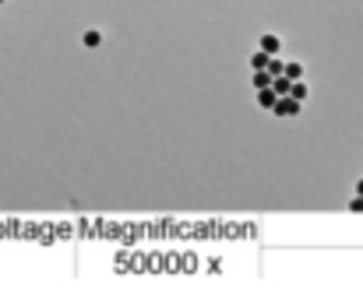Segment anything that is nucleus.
Instances as JSON below:
<instances>
[{
	"label": "nucleus",
	"instance_id": "nucleus-10",
	"mask_svg": "<svg viewBox=\"0 0 363 302\" xmlns=\"http://www.w3.org/2000/svg\"><path fill=\"white\" fill-rule=\"evenodd\" d=\"M350 211H353V214H363V197H360V194L350 201Z\"/></svg>",
	"mask_w": 363,
	"mask_h": 302
},
{
	"label": "nucleus",
	"instance_id": "nucleus-11",
	"mask_svg": "<svg viewBox=\"0 0 363 302\" xmlns=\"http://www.w3.org/2000/svg\"><path fill=\"white\" fill-rule=\"evenodd\" d=\"M357 194H360V197H363V180H360V183H357Z\"/></svg>",
	"mask_w": 363,
	"mask_h": 302
},
{
	"label": "nucleus",
	"instance_id": "nucleus-4",
	"mask_svg": "<svg viewBox=\"0 0 363 302\" xmlns=\"http://www.w3.org/2000/svg\"><path fill=\"white\" fill-rule=\"evenodd\" d=\"M282 78L300 81V78H303V64H300V60H286V64H282Z\"/></svg>",
	"mask_w": 363,
	"mask_h": 302
},
{
	"label": "nucleus",
	"instance_id": "nucleus-1",
	"mask_svg": "<svg viewBox=\"0 0 363 302\" xmlns=\"http://www.w3.org/2000/svg\"><path fill=\"white\" fill-rule=\"evenodd\" d=\"M300 105H303V102H296L293 95H279L275 105H272V112H275L279 120H289V116H300Z\"/></svg>",
	"mask_w": 363,
	"mask_h": 302
},
{
	"label": "nucleus",
	"instance_id": "nucleus-6",
	"mask_svg": "<svg viewBox=\"0 0 363 302\" xmlns=\"http://www.w3.org/2000/svg\"><path fill=\"white\" fill-rule=\"evenodd\" d=\"M275 99H279V95L272 92V85H268V88H257V105H261V109H272Z\"/></svg>",
	"mask_w": 363,
	"mask_h": 302
},
{
	"label": "nucleus",
	"instance_id": "nucleus-2",
	"mask_svg": "<svg viewBox=\"0 0 363 302\" xmlns=\"http://www.w3.org/2000/svg\"><path fill=\"white\" fill-rule=\"evenodd\" d=\"M257 50H264V53H268V57H275V53H279V50H282V39H279V35H275V32H264V35H261V39H257Z\"/></svg>",
	"mask_w": 363,
	"mask_h": 302
},
{
	"label": "nucleus",
	"instance_id": "nucleus-5",
	"mask_svg": "<svg viewBox=\"0 0 363 302\" xmlns=\"http://www.w3.org/2000/svg\"><path fill=\"white\" fill-rule=\"evenodd\" d=\"M82 42H85L89 50H99V46H103V32H99V28H89V32L82 35Z\"/></svg>",
	"mask_w": 363,
	"mask_h": 302
},
{
	"label": "nucleus",
	"instance_id": "nucleus-9",
	"mask_svg": "<svg viewBox=\"0 0 363 302\" xmlns=\"http://www.w3.org/2000/svg\"><path fill=\"white\" fill-rule=\"evenodd\" d=\"M264 64H268V53H264V50H254V53H250V67H254V71H264Z\"/></svg>",
	"mask_w": 363,
	"mask_h": 302
},
{
	"label": "nucleus",
	"instance_id": "nucleus-7",
	"mask_svg": "<svg viewBox=\"0 0 363 302\" xmlns=\"http://www.w3.org/2000/svg\"><path fill=\"white\" fill-rule=\"evenodd\" d=\"M250 85H254V92H257V88H268V85H272V74H268V71H254V74H250Z\"/></svg>",
	"mask_w": 363,
	"mask_h": 302
},
{
	"label": "nucleus",
	"instance_id": "nucleus-8",
	"mask_svg": "<svg viewBox=\"0 0 363 302\" xmlns=\"http://www.w3.org/2000/svg\"><path fill=\"white\" fill-rule=\"evenodd\" d=\"M282 64H286V60H282V57L275 53V57H268V64H264V71H268L272 78H279V74H282Z\"/></svg>",
	"mask_w": 363,
	"mask_h": 302
},
{
	"label": "nucleus",
	"instance_id": "nucleus-3",
	"mask_svg": "<svg viewBox=\"0 0 363 302\" xmlns=\"http://www.w3.org/2000/svg\"><path fill=\"white\" fill-rule=\"evenodd\" d=\"M286 95H293L296 102H307V95H311V85H307L303 78H300V81H289V92H286Z\"/></svg>",
	"mask_w": 363,
	"mask_h": 302
}]
</instances>
